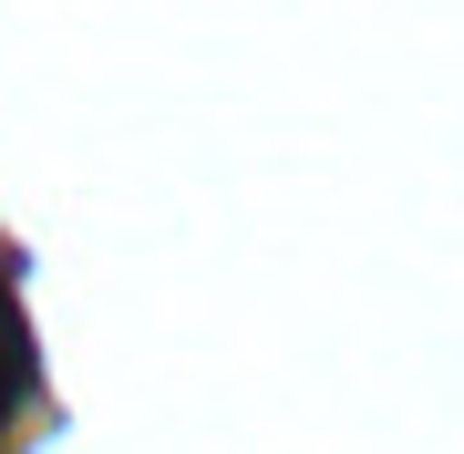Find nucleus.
<instances>
[{"mask_svg":"<svg viewBox=\"0 0 464 454\" xmlns=\"http://www.w3.org/2000/svg\"><path fill=\"white\" fill-rule=\"evenodd\" d=\"M21 392V320H11V300H0V403Z\"/></svg>","mask_w":464,"mask_h":454,"instance_id":"1","label":"nucleus"}]
</instances>
